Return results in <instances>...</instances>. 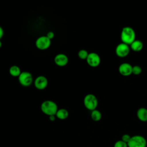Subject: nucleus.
<instances>
[{"label": "nucleus", "mask_w": 147, "mask_h": 147, "mask_svg": "<svg viewBox=\"0 0 147 147\" xmlns=\"http://www.w3.org/2000/svg\"><path fill=\"white\" fill-rule=\"evenodd\" d=\"M130 51V46L123 42L118 44L115 49V53L116 55L120 58H123L127 56Z\"/></svg>", "instance_id": "423d86ee"}, {"label": "nucleus", "mask_w": 147, "mask_h": 147, "mask_svg": "<svg viewBox=\"0 0 147 147\" xmlns=\"http://www.w3.org/2000/svg\"><path fill=\"white\" fill-rule=\"evenodd\" d=\"M9 72L10 75L13 77H18L21 73L20 68L16 65H11L9 68Z\"/></svg>", "instance_id": "2eb2a0df"}, {"label": "nucleus", "mask_w": 147, "mask_h": 147, "mask_svg": "<svg viewBox=\"0 0 147 147\" xmlns=\"http://www.w3.org/2000/svg\"><path fill=\"white\" fill-rule=\"evenodd\" d=\"M51 44V40L46 36H41L38 37L35 42L36 48L40 50L47 49Z\"/></svg>", "instance_id": "0eeeda50"}, {"label": "nucleus", "mask_w": 147, "mask_h": 147, "mask_svg": "<svg viewBox=\"0 0 147 147\" xmlns=\"http://www.w3.org/2000/svg\"><path fill=\"white\" fill-rule=\"evenodd\" d=\"M91 118L94 121H99L102 118V113L97 109L92 110L91 112Z\"/></svg>", "instance_id": "dca6fc26"}, {"label": "nucleus", "mask_w": 147, "mask_h": 147, "mask_svg": "<svg viewBox=\"0 0 147 147\" xmlns=\"http://www.w3.org/2000/svg\"><path fill=\"white\" fill-rule=\"evenodd\" d=\"M40 109L41 111L48 117L55 115L59 109L57 105L51 100H46L42 102L41 104Z\"/></svg>", "instance_id": "f03ea898"}, {"label": "nucleus", "mask_w": 147, "mask_h": 147, "mask_svg": "<svg viewBox=\"0 0 147 147\" xmlns=\"http://www.w3.org/2000/svg\"><path fill=\"white\" fill-rule=\"evenodd\" d=\"M86 61L89 66L95 68L99 65L101 60L98 53L95 52H90L87 56Z\"/></svg>", "instance_id": "6e6552de"}, {"label": "nucleus", "mask_w": 147, "mask_h": 147, "mask_svg": "<svg viewBox=\"0 0 147 147\" xmlns=\"http://www.w3.org/2000/svg\"><path fill=\"white\" fill-rule=\"evenodd\" d=\"M56 115H51V116H49V119L51 121H55L56 119Z\"/></svg>", "instance_id": "5701e85b"}, {"label": "nucleus", "mask_w": 147, "mask_h": 147, "mask_svg": "<svg viewBox=\"0 0 147 147\" xmlns=\"http://www.w3.org/2000/svg\"><path fill=\"white\" fill-rule=\"evenodd\" d=\"M137 118L141 122H147V109L145 107L139 108L136 113Z\"/></svg>", "instance_id": "f8f14e48"}, {"label": "nucleus", "mask_w": 147, "mask_h": 147, "mask_svg": "<svg viewBox=\"0 0 147 147\" xmlns=\"http://www.w3.org/2000/svg\"><path fill=\"white\" fill-rule=\"evenodd\" d=\"M83 104L87 110L91 111L96 109L98 105V100L95 95L92 94H88L85 95L83 99Z\"/></svg>", "instance_id": "7ed1b4c3"}, {"label": "nucleus", "mask_w": 147, "mask_h": 147, "mask_svg": "<svg viewBox=\"0 0 147 147\" xmlns=\"http://www.w3.org/2000/svg\"><path fill=\"white\" fill-rule=\"evenodd\" d=\"M46 36H47L49 39H50V40H51L52 39H53V38H54V37H55V33H54L53 32H52V31H49V32H48L47 33Z\"/></svg>", "instance_id": "412c9836"}, {"label": "nucleus", "mask_w": 147, "mask_h": 147, "mask_svg": "<svg viewBox=\"0 0 147 147\" xmlns=\"http://www.w3.org/2000/svg\"><path fill=\"white\" fill-rule=\"evenodd\" d=\"M132 67L129 63H122L118 67V72L123 76H129L132 74Z\"/></svg>", "instance_id": "9d476101"}, {"label": "nucleus", "mask_w": 147, "mask_h": 147, "mask_svg": "<svg viewBox=\"0 0 147 147\" xmlns=\"http://www.w3.org/2000/svg\"><path fill=\"white\" fill-rule=\"evenodd\" d=\"M2 41L0 40V48L2 47Z\"/></svg>", "instance_id": "b1692460"}, {"label": "nucleus", "mask_w": 147, "mask_h": 147, "mask_svg": "<svg viewBox=\"0 0 147 147\" xmlns=\"http://www.w3.org/2000/svg\"><path fill=\"white\" fill-rule=\"evenodd\" d=\"M147 141L146 138L141 135H134L131 137L127 142V147H146Z\"/></svg>", "instance_id": "20e7f679"}, {"label": "nucleus", "mask_w": 147, "mask_h": 147, "mask_svg": "<svg viewBox=\"0 0 147 147\" xmlns=\"http://www.w3.org/2000/svg\"><path fill=\"white\" fill-rule=\"evenodd\" d=\"M48 84V80L47 78L43 75L38 76L36 78L34 81V87L39 90H42L46 88Z\"/></svg>", "instance_id": "1a4fd4ad"}, {"label": "nucleus", "mask_w": 147, "mask_h": 147, "mask_svg": "<svg viewBox=\"0 0 147 147\" xmlns=\"http://www.w3.org/2000/svg\"><path fill=\"white\" fill-rule=\"evenodd\" d=\"M89 53L86 49H80L78 53V56L82 60H86Z\"/></svg>", "instance_id": "f3484780"}, {"label": "nucleus", "mask_w": 147, "mask_h": 147, "mask_svg": "<svg viewBox=\"0 0 147 147\" xmlns=\"http://www.w3.org/2000/svg\"><path fill=\"white\" fill-rule=\"evenodd\" d=\"M54 61L57 66L64 67L68 63V57L64 53H59L55 56Z\"/></svg>", "instance_id": "9b49d317"}, {"label": "nucleus", "mask_w": 147, "mask_h": 147, "mask_svg": "<svg viewBox=\"0 0 147 147\" xmlns=\"http://www.w3.org/2000/svg\"><path fill=\"white\" fill-rule=\"evenodd\" d=\"M129 46L131 50L136 52H138L143 49L144 44L142 41L136 39Z\"/></svg>", "instance_id": "ddd939ff"}, {"label": "nucleus", "mask_w": 147, "mask_h": 147, "mask_svg": "<svg viewBox=\"0 0 147 147\" xmlns=\"http://www.w3.org/2000/svg\"><path fill=\"white\" fill-rule=\"evenodd\" d=\"M136 36L135 30L130 26H125L121 30L120 34L121 42L130 45L136 40Z\"/></svg>", "instance_id": "f257e3e1"}, {"label": "nucleus", "mask_w": 147, "mask_h": 147, "mask_svg": "<svg viewBox=\"0 0 147 147\" xmlns=\"http://www.w3.org/2000/svg\"><path fill=\"white\" fill-rule=\"evenodd\" d=\"M55 115L58 119L60 120H64L68 118L69 115V113L68 110L65 109H58Z\"/></svg>", "instance_id": "4468645a"}, {"label": "nucleus", "mask_w": 147, "mask_h": 147, "mask_svg": "<svg viewBox=\"0 0 147 147\" xmlns=\"http://www.w3.org/2000/svg\"><path fill=\"white\" fill-rule=\"evenodd\" d=\"M114 147H127V144L121 140H118L114 143Z\"/></svg>", "instance_id": "6ab92c4d"}, {"label": "nucleus", "mask_w": 147, "mask_h": 147, "mask_svg": "<svg viewBox=\"0 0 147 147\" xmlns=\"http://www.w3.org/2000/svg\"><path fill=\"white\" fill-rule=\"evenodd\" d=\"M3 34H4L3 29V28L0 26V40H1V39L3 37Z\"/></svg>", "instance_id": "4be33fe9"}, {"label": "nucleus", "mask_w": 147, "mask_h": 147, "mask_svg": "<svg viewBox=\"0 0 147 147\" xmlns=\"http://www.w3.org/2000/svg\"><path fill=\"white\" fill-rule=\"evenodd\" d=\"M130 138H131V136L129 134H124L122 135V136L121 137V140L127 144V142L130 141Z\"/></svg>", "instance_id": "aec40b11"}, {"label": "nucleus", "mask_w": 147, "mask_h": 147, "mask_svg": "<svg viewBox=\"0 0 147 147\" xmlns=\"http://www.w3.org/2000/svg\"><path fill=\"white\" fill-rule=\"evenodd\" d=\"M142 72V68L140 65H135L132 67V74L134 75H139Z\"/></svg>", "instance_id": "a211bd4d"}, {"label": "nucleus", "mask_w": 147, "mask_h": 147, "mask_svg": "<svg viewBox=\"0 0 147 147\" xmlns=\"http://www.w3.org/2000/svg\"><path fill=\"white\" fill-rule=\"evenodd\" d=\"M18 78L19 83L23 87H28L30 86L33 82V76L32 74L28 71L21 72Z\"/></svg>", "instance_id": "39448f33"}]
</instances>
